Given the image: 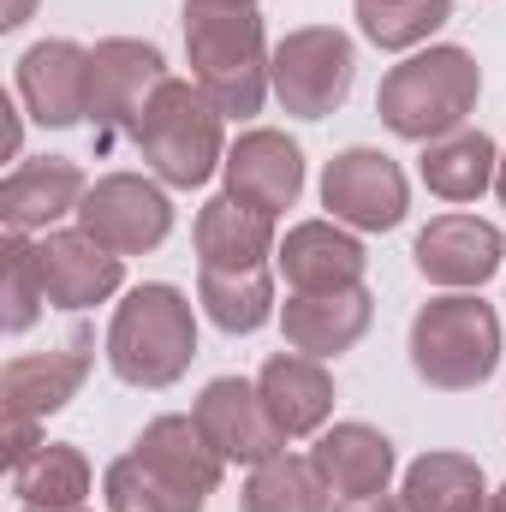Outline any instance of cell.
I'll return each instance as SVG.
<instances>
[{
    "label": "cell",
    "instance_id": "obj_1",
    "mask_svg": "<svg viewBox=\"0 0 506 512\" xmlns=\"http://www.w3.org/2000/svg\"><path fill=\"white\" fill-rule=\"evenodd\" d=\"M185 54H191V84L227 120L262 114V102L274 90V72H268L274 54H268L256 6H197V0H185Z\"/></svg>",
    "mask_w": 506,
    "mask_h": 512
},
{
    "label": "cell",
    "instance_id": "obj_2",
    "mask_svg": "<svg viewBox=\"0 0 506 512\" xmlns=\"http://www.w3.org/2000/svg\"><path fill=\"white\" fill-rule=\"evenodd\" d=\"M477 96H483V66L441 42V48H417L405 54L376 90V114L381 126L405 143H435V137H453L465 131V120L477 114Z\"/></svg>",
    "mask_w": 506,
    "mask_h": 512
},
{
    "label": "cell",
    "instance_id": "obj_3",
    "mask_svg": "<svg viewBox=\"0 0 506 512\" xmlns=\"http://www.w3.org/2000/svg\"><path fill=\"white\" fill-rule=\"evenodd\" d=\"M197 358V316L191 298L167 280L131 286L108 322V364L126 387H173Z\"/></svg>",
    "mask_w": 506,
    "mask_h": 512
},
{
    "label": "cell",
    "instance_id": "obj_4",
    "mask_svg": "<svg viewBox=\"0 0 506 512\" xmlns=\"http://www.w3.org/2000/svg\"><path fill=\"white\" fill-rule=\"evenodd\" d=\"M221 108L191 84V78H167L155 96H149V108H143V120H137V149H143V161H149V173L161 179V185H173V191H197V185H209L221 167H227V131H221Z\"/></svg>",
    "mask_w": 506,
    "mask_h": 512
},
{
    "label": "cell",
    "instance_id": "obj_5",
    "mask_svg": "<svg viewBox=\"0 0 506 512\" xmlns=\"http://www.w3.org/2000/svg\"><path fill=\"white\" fill-rule=\"evenodd\" d=\"M411 370L435 393H471L501 370V316L477 292H441L411 316Z\"/></svg>",
    "mask_w": 506,
    "mask_h": 512
},
{
    "label": "cell",
    "instance_id": "obj_6",
    "mask_svg": "<svg viewBox=\"0 0 506 512\" xmlns=\"http://www.w3.org/2000/svg\"><path fill=\"white\" fill-rule=\"evenodd\" d=\"M274 96L286 114L298 120H328L346 96H352V78H358V48L346 30L334 24H304V30H286L274 42Z\"/></svg>",
    "mask_w": 506,
    "mask_h": 512
},
{
    "label": "cell",
    "instance_id": "obj_7",
    "mask_svg": "<svg viewBox=\"0 0 506 512\" xmlns=\"http://www.w3.org/2000/svg\"><path fill=\"white\" fill-rule=\"evenodd\" d=\"M167 60L155 42H137V36H108L90 48V126L96 143H120L137 137V120L149 108V96L167 84Z\"/></svg>",
    "mask_w": 506,
    "mask_h": 512
},
{
    "label": "cell",
    "instance_id": "obj_8",
    "mask_svg": "<svg viewBox=\"0 0 506 512\" xmlns=\"http://www.w3.org/2000/svg\"><path fill=\"white\" fill-rule=\"evenodd\" d=\"M78 227L114 256H143L173 233V203L143 173H102L78 203Z\"/></svg>",
    "mask_w": 506,
    "mask_h": 512
},
{
    "label": "cell",
    "instance_id": "obj_9",
    "mask_svg": "<svg viewBox=\"0 0 506 512\" xmlns=\"http://www.w3.org/2000/svg\"><path fill=\"white\" fill-rule=\"evenodd\" d=\"M322 209L352 233H393L411 209V185L393 155L381 149H340L322 173Z\"/></svg>",
    "mask_w": 506,
    "mask_h": 512
},
{
    "label": "cell",
    "instance_id": "obj_10",
    "mask_svg": "<svg viewBox=\"0 0 506 512\" xmlns=\"http://www.w3.org/2000/svg\"><path fill=\"white\" fill-rule=\"evenodd\" d=\"M96 358V334L78 322L66 334V346L54 352H24L0 370V399H6V423H48L54 411H66L78 399V387L90 376Z\"/></svg>",
    "mask_w": 506,
    "mask_h": 512
},
{
    "label": "cell",
    "instance_id": "obj_11",
    "mask_svg": "<svg viewBox=\"0 0 506 512\" xmlns=\"http://www.w3.org/2000/svg\"><path fill=\"white\" fill-rule=\"evenodd\" d=\"M191 417H197V429L209 435V447L227 465H262V459L286 453V435L274 429V417H268L256 382H245V376H215V382L197 393Z\"/></svg>",
    "mask_w": 506,
    "mask_h": 512
},
{
    "label": "cell",
    "instance_id": "obj_12",
    "mask_svg": "<svg viewBox=\"0 0 506 512\" xmlns=\"http://www.w3.org/2000/svg\"><path fill=\"white\" fill-rule=\"evenodd\" d=\"M18 102L36 126L72 131L90 120V48L48 36L18 60Z\"/></svg>",
    "mask_w": 506,
    "mask_h": 512
},
{
    "label": "cell",
    "instance_id": "obj_13",
    "mask_svg": "<svg viewBox=\"0 0 506 512\" xmlns=\"http://www.w3.org/2000/svg\"><path fill=\"white\" fill-rule=\"evenodd\" d=\"M417 274L429 286H447V292H477L483 280L501 274L506 239L495 221H477V215H435L423 233H417Z\"/></svg>",
    "mask_w": 506,
    "mask_h": 512
},
{
    "label": "cell",
    "instance_id": "obj_14",
    "mask_svg": "<svg viewBox=\"0 0 506 512\" xmlns=\"http://www.w3.org/2000/svg\"><path fill=\"white\" fill-rule=\"evenodd\" d=\"M90 179L78 161L66 155H36V161H18L6 179H0V227L6 233H54L60 215H78Z\"/></svg>",
    "mask_w": 506,
    "mask_h": 512
},
{
    "label": "cell",
    "instance_id": "obj_15",
    "mask_svg": "<svg viewBox=\"0 0 506 512\" xmlns=\"http://www.w3.org/2000/svg\"><path fill=\"white\" fill-rule=\"evenodd\" d=\"M376 322V298L370 286H346V292H292L280 304V328H286V346L304 352V358H340L352 352Z\"/></svg>",
    "mask_w": 506,
    "mask_h": 512
},
{
    "label": "cell",
    "instance_id": "obj_16",
    "mask_svg": "<svg viewBox=\"0 0 506 512\" xmlns=\"http://www.w3.org/2000/svg\"><path fill=\"white\" fill-rule=\"evenodd\" d=\"M221 173H227V197H239L251 209H268L280 221V209H292L298 191H304V149L286 131L256 126L227 149Z\"/></svg>",
    "mask_w": 506,
    "mask_h": 512
},
{
    "label": "cell",
    "instance_id": "obj_17",
    "mask_svg": "<svg viewBox=\"0 0 506 512\" xmlns=\"http://www.w3.org/2000/svg\"><path fill=\"white\" fill-rule=\"evenodd\" d=\"M36 262H42V286L48 304L60 310H90L108 304L126 280V256H114L108 245H96L84 227L78 233H42L36 239Z\"/></svg>",
    "mask_w": 506,
    "mask_h": 512
},
{
    "label": "cell",
    "instance_id": "obj_18",
    "mask_svg": "<svg viewBox=\"0 0 506 512\" xmlns=\"http://www.w3.org/2000/svg\"><path fill=\"white\" fill-rule=\"evenodd\" d=\"M274 262L292 292H346V286H364V268H370L358 233H346L340 221H298L280 239Z\"/></svg>",
    "mask_w": 506,
    "mask_h": 512
},
{
    "label": "cell",
    "instance_id": "obj_19",
    "mask_svg": "<svg viewBox=\"0 0 506 512\" xmlns=\"http://www.w3.org/2000/svg\"><path fill=\"white\" fill-rule=\"evenodd\" d=\"M256 393H262V405L286 441L322 435L334 417V376L322 358H304V352H274L256 376Z\"/></svg>",
    "mask_w": 506,
    "mask_h": 512
},
{
    "label": "cell",
    "instance_id": "obj_20",
    "mask_svg": "<svg viewBox=\"0 0 506 512\" xmlns=\"http://www.w3.org/2000/svg\"><path fill=\"white\" fill-rule=\"evenodd\" d=\"M310 459H316L322 483H328L340 501L387 495L393 465H399L393 441H387L381 429H370V423H334V429H322V435H316V447H310Z\"/></svg>",
    "mask_w": 506,
    "mask_h": 512
},
{
    "label": "cell",
    "instance_id": "obj_21",
    "mask_svg": "<svg viewBox=\"0 0 506 512\" xmlns=\"http://www.w3.org/2000/svg\"><path fill=\"white\" fill-rule=\"evenodd\" d=\"M191 239H197L203 268H262L268 256L280 251V245H274V215L239 203V197H227V191L197 209Z\"/></svg>",
    "mask_w": 506,
    "mask_h": 512
},
{
    "label": "cell",
    "instance_id": "obj_22",
    "mask_svg": "<svg viewBox=\"0 0 506 512\" xmlns=\"http://www.w3.org/2000/svg\"><path fill=\"white\" fill-rule=\"evenodd\" d=\"M131 453L149 471H161L167 483L191 489V495H215L221 471H227V459L209 447V435L197 429V417H155V423H143V435H137Z\"/></svg>",
    "mask_w": 506,
    "mask_h": 512
},
{
    "label": "cell",
    "instance_id": "obj_23",
    "mask_svg": "<svg viewBox=\"0 0 506 512\" xmlns=\"http://www.w3.org/2000/svg\"><path fill=\"white\" fill-rule=\"evenodd\" d=\"M495 167H501V149L489 131H453V137H435L423 143V185L441 197V203H477L483 191H495Z\"/></svg>",
    "mask_w": 506,
    "mask_h": 512
},
{
    "label": "cell",
    "instance_id": "obj_24",
    "mask_svg": "<svg viewBox=\"0 0 506 512\" xmlns=\"http://www.w3.org/2000/svg\"><path fill=\"white\" fill-rule=\"evenodd\" d=\"M12 495L24 507H48V512H72L90 501V459L72 441H42L30 459L12 465Z\"/></svg>",
    "mask_w": 506,
    "mask_h": 512
},
{
    "label": "cell",
    "instance_id": "obj_25",
    "mask_svg": "<svg viewBox=\"0 0 506 512\" xmlns=\"http://www.w3.org/2000/svg\"><path fill=\"white\" fill-rule=\"evenodd\" d=\"M197 304L221 334H256L274 316V274H268V262L262 268H203Z\"/></svg>",
    "mask_w": 506,
    "mask_h": 512
},
{
    "label": "cell",
    "instance_id": "obj_26",
    "mask_svg": "<svg viewBox=\"0 0 506 512\" xmlns=\"http://www.w3.org/2000/svg\"><path fill=\"white\" fill-rule=\"evenodd\" d=\"M399 501L411 512H471L489 501L483 489V465L471 453H423L411 471H405V489Z\"/></svg>",
    "mask_w": 506,
    "mask_h": 512
},
{
    "label": "cell",
    "instance_id": "obj_27",
    "mask_svg": "<svg viewBox=\"0 0 506 512\" xmlns=\"http://www.w3.org/2000/svg\"><path fill=\"white\" fill-rule=\"evenodd\" d=\"M328 483L310 453H274L245 477V512H328Z\"/></svg>",
    "mask_w": 506,
    "mask_h": 512
},
{
    "label": "cell",
    "instance_id": "obj_28",
    "mask_svg": "<svg viewBox=\"0 0 506 512\" xmlns=\"http://www.w3.org/2000/svg\"><path fill=\"white\" fill-rule=\"evenodd\" d=\"M102 495H108V512H203L209 507V495H191V489L167 483V477L149 471L137 453H126V459L108 465Z\"/></svg>",
    "mask_w": 506,
    "mask_h": 512
},
{
    "label": "cell",
    "instance_id": "obj_29",
    "mask_svg": "<svg viewBox=\"0 0 506 512\" xmlns=\"http://www.w3.org/2000/svg\"><path fill=\"white\" fill-rule=\"evenodd\" d=\"M42 304H48V286H42L36 239L6 233V245H0V328L6 334H30Z\"/></svg>",
    "mask_w": 506,
    "mask_h": 512
},
{
    "label": "cell",
    "instance_id": "obj_30",
    "mask_svg": "<svg viewBox=\"0 0 506 512\" xmlns=\"http://www.w3.org/2000/svg\"><path fill=\"white\" fill-rule=\"evenodd\" d=\"M453 18V0H387V6H358V30L376 48H417Z\"/></svg>",
    "mask_w": 506,
    "mask_h": 512
},
{
    "label": "cell",
    "instance_id": "obj_31",
    "mask_svg": "<svg viewBox=\"0 0 506 512\" xmlns=\"http://www.w3.org/2000/svg\"><path fill=\"white\" fill-rule=\"evenodd\" d=\"M334 512H411L399 495H364V501H340Z\"/></svg>",
    "mask_w": 506,
    "mask_h": 512
},
{
    "label": "cell",
    "instance_id": "obj_32",
    "mask_svg": "<svg viewBox=\"0 0 506 512\" xmlns=\"http://www.w3.org/2000/svg\"><path fill=\"white\" fill-rule=\"evenodd\" d=\"M0 114H6V155L18 161V143H24V126H18V108H12V102H0Z\"/></svg>",
    "mask_w": 506,
    "mask_h": 512
},
{
    "label": "cell",
    "instance_id": "obj_33",
    "mask_svg": "<svg viewBox=\"0 0 506 512\" xmlns=\"http://www.w3.org/2000/svg\"><path fill=\"white\" fill-rule=\"evenodd\" d=\"M30 6H36V0H6V12H0V30H18V24L30 18Z\"/></svg>",
    "mask_w": 506,
    "mask_h": 512
},
{
    "label": "cell",
    "instance_id": "obj_34",
    "mask_svg": "<svg viewBox=\"0 0 506 512\" xmlns=\"http://www.w3.org/2000/svg\"><path fill=\"white\" fill-rule=\"evenodd\" d=\"M495 197H501V209H506V155H501V167H495Z\"/></svg>",
    "mask_w": 506,
    "mask_h": 512
},
{
    "label": "cell",
    "instance_id": "obj_35",
    "mask_svg": "<svg viewBox=\"0 0 506 512\" xmlns=\"http://www.w3.org/2000/svg\"><path fill=\"white\" fill-rule=\"evenodd\" d=\"M197 6H256V0H197Z\"/></svg>",
    "mask_w": 506,
    "mask_h": 512
},
{
    "label": "cell",
    "instance_id": "obj_36",
    "mask_svg": "<svg viewBox=\"0 0 506 512\" xmlns=\"http://www.w3.org/2000/svg\"><path fill=\"white\" fill-rule=\"evenodd\" d=\"M495 512H506V489H501V495H495Z\"/></svg>",
    "mask_w": 506,
    "mask_h": 512
},
{
    "label": "cell",
    "instance_id": "obj_37",
    "mask_svg": "<svg viewBox=\"0 0 506 512\" xmlns=\"http://www.w3.org/2000/svg\"><path fill=\"white\" fill-rule=\"evenodd\" d=\"M352 6H387V0H352Z\"/></svg>",
    "mask_w": 506,
    "mask_h": 512
},
{
    "label": "cell",
    "instance_id": "obj_38",
    "mask_svg": "<svg viewBox=\"0 0 506 512\" xmlns=\"http://www.w3.org/2000/svg\"><path fill=\"white\" fill-rule=\"evenodd\" d=\"M24 512H48V507H24ZM72 512H90V507H72Z\"/></svg>",
    "mask_w": 506,
    "mask_h": 512
},
{
    "label": "cell",
    "instance_id": "obj_39",
    "mask_svg": "<svg viewBox=\"0 0 506 512\" xmlns=\"http://www.w3.org/2000/svg\"><path fill=\"white\" fill-rule=\"evenodd\" d=\"M471 512H495V501H483V507H471Z\"/></svg>",
    "mask_w": 506,
    "mask_h": 512
}]
</instances>
